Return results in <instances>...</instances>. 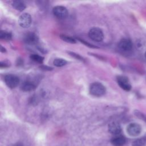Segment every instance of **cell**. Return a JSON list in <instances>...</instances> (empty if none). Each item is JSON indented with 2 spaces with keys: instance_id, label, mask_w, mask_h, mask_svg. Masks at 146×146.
Listing matches in <instances>:
<instances>
[{
  "instance_id": "6da1fadb",
  "label": "cell",
  "mask_w": 146,
  "mask_h": 146,
  "mask_svg": "<svg viewBox=\"0 0 146 146\" xmlns=\"http://www.w3.org/2000/svg\"><path fill=\"white\" fill-rule=\"evenodd\" d=\"M89 91L91 95L96 97H100L106 94V89L102 83L94 82L90 85Z\"/></svg>"
},
{
  "instance_id": "7a4b0ae2",
  "label": "cell",
  "mask_w": 146,
  "mask_h": 146,
  "mask_svg": "<svg viewBox=\"0 0 146 146\" xmlns=\"http://www.w3.org/2000/svg\"><path fill=\"white\" fill-rule=\"evenodd\" d=\"M88 36L91 39L94 41L99 42L104 39V34L103 31L99 27H93L88 32Z\"/></svg>"
},
{
  "instance_id": "3957f363",
  "label": "cell",
  "mask_w": 146,
  "mask_h": 146,
  "mask_svg": "<svg viewBox=\"0 0 146 146\" xmlns=\"http://www.w3.org/2000/svg\"><path fill=\"white\" fill-rule=\"evenodd\" d=\"M5 82L10 88L17 87L19 83V78L15 75L7 74L5 76Z\"/></svg>"
},
{
  "instance_id": "277c9868",
  "label": "cell",
  "mask_w": 146,
  "mask_h": 146,
  "mask_svg": "<svg viewBox=\"0 0 146 146\" xmlns=\"http://www.w3.org/2000/svg\"><path fill=\"white\" fill-rule=\"evenodd\" d=\"M31 21L32 19L30 14L27 13H24L19 16L18 23L21 27L26 29L30 27L31 23Z\"/></svg>"
},
{
  "instance_id": "5b68a950",
  "label": "cell",
  "mask_w": 146,
  "mask_h": 146,
  "mask_svg": "<svg viewBox=\"0 0 146 146\" xmlns=\"http://www.w3.org/2000/svg\"><path fill=\"white\" fill-rule=\"evenodd\" d=\"M53 14L58 19H64L68 15V10L64 6H56L52 9Z\"/></svg>"
},
{
  "instance_id": "8992f818",
  "label": "cell",
  "mask_w": 146,
  "mask_h": 146,
  "mask_svg": "<svg viewBox=\"0 0 146 146\" xmlns=\"http://www.w3.org/2000/svg\"><path fill=\"white\" fill-rule=\"evenodd\" d=\"M127 133L132 136H136L139 135L141 131V126L137 123H131L129 124L127 128Z\"/></svg>"
},
{
  "instance_id": "52a82bcc",
  "label": "cell",
  "mask_w": 146,
  "mask_h": 146,
  "mask_svg": "<svg viewBox=\"0 0 146 146\" xmlns=\"http://www.w3.org/2000/svg\"><path fill=\"white\" fill-rule=\"evenodd\" d=\"M117 82L119 86L124 90L128 91L131 89V85L129 83L128 79L124 76H119L117 77Z\"/></svg>"
},
{
  "instance_id": "ba28073f",
  "label": "cell",
  "mask_w": 146,
  "mask_h": 146,
  "mask_svg": "<svg viewBox=\"0 0 146 146\" xmlns=\"http://www.w3.org/2000/svg\"><path fill=\"white\" fill-rule=\"evenodd\" d=\"M132 43L129 39L123 38L121 39L119 43L118 47L119 48L124 51H129L132 48Z\"/></svg>"
},
{
  "instance_id": "9c48e42d",
  "label": "cell",
  "mask_w": 146,
  "mask_h": 146,
  "mask_svg": "<svg viewBox=\"0 0 146 146\" xmlns=\"http://www.w3.org/2000/svg\"><path fill=\"white\" fill-rule=\"evenodd\" d=\"M38 37L34 33L30 32L26 34L24 37V41L29 44H35L38 42Z\"/></svg>"
},
{
  "instance_id": "30bf717a",
  "label": "cell",
  "mask_w": 146,
  "mask_h": 146,
  "mask_svg": "<svg viewBox=\"0 0 146 146\" xmlns=\"http://www.w3.org/2000/svg\"><path fill=\"white\" fill-rule=\"evenodd\" d=\"M35 84L30 80L25 81L23 83H22V84L21 86V90L25 92H29L33 91L35 89Z\"/></svg>"
},
{
  "instance_id": "8fae6325",
  "label": "cell",
  "mask_w": 146,
  "mask_h": 146,
  "mask_svg": "<svg viewBox=\"0 0 146 146\" xmlns=\"http://www.w3.org/2000/svg\"><path fill=\"white\" fill-rule=\"evenodd\" d=\"M108 130L111 133L117 135L121 132V128L120 124L117 122L113 121L109 124Z\"/></svg>"
},
{
  "instance_id": "7c38bea8",
  "label": "cell",
  "mask_w": 146,
  "mask_h": 146,
  "mask_svg": "<svg viewBox=\"0 0 146 146\" xmlns=\"http://www.w3.org/2000/svg\"><path fill=\"white\" fill-rule=\"evenodd\" d=\"M111 142L113 146H123L125 143V139L122 136H116L111 139Z\"/></svg>"
},
{
  "instance_id": "4fadbf2b",
  "label": "cell",
  "mask_w": 146,
  "mask_h": 146,
  "mask_svg": "<svg viewBox=\"0 0 146 146\" xmlns=\"http://www.w3.org/2000/svg\"><path fill=\"white\" fill-rule=\"evenodd\" d=\"M12 6L15 10L19 11H22L26 8V5L25 3L23 1L19 0H15L13 1Z\"/></svg>"
},
{
  "instance_id": "5bb4252c",
  "label": "cell",
  "mask_w": 146,
  "mask_h": 146,
  "mask_svg": "<svg viewBox=\"0 0 146 146\" xmlns=\"http://www.w3.org/2000/svg\"><path fill=\"white\" fill-rule=\"evenodd\" d=\"M0 38L5 40H10L12 38V34L6 30H1L0 31Z\"/></svg>"
},
{
  "instance_id": "9a60e30c",
  "label": "cell",
  "mask_w": 146,
  "mask_h": 146,
  "mask_svg": "<svg viewBox=\"0 0 146 146\" xmlns=\"http://www.w3.org/2000/svg\"><path fill=\"white\" fill-rule=\"evenodd\" d=\"M67 63V62L63 58H55L53 60V64L55 66L60 67L65 66Z\"/></svg>"
},
{
  "instance_id": "2e32d148",
  "label": "cell",
  "mask_w": 146,
  "mask_h": 146,
  "mask_svg": "<svg viewBox=\"0 0 146 146\" xmlns=\"http://www.w3.org/2000/svg\"><path fill=\"white\" fill-rule=\"evenodd\" d=\"M146 144V136L137 139L132 142V146H144Z\"/></svg>"
},
{
  "instance_id": "e0dca14e",
  "label": "cell",
  "mask_w": 146,
  "mask_h": 146,
  "mask_svg": "<svg viewBox=\"0 0 146 146\" xmlns=\"http://www.w3.org/2000/svg\"><path fill=\"white\" fill-rule=\"evenodd\" d=\"M30 58L32 60L39 63H42L44 60V57L36 54H31Z\"/></svg>"
},
{
  "instance_id": "ac0fdd59",
  "label": "cell",
  "mask_w": 146,
  "mask_h": 146,
  "mask_svg": "<svg viewBox=\"0 0 146 146\" xmlns=\"http://www.w3.org/2000/svg\"><path fill=\"white\" fill-rule=\"evenodd\" d=\"M60 38L64 42L69 43H75L76 42V40L72 37L66 35L65 34H61L60 35Z\"/></svg>"
},
{
  "instance_id": "d6986e66",
  "label": "cell",
  "mask_w": 146,
  "mask_h": 146,
  "mask_svg": "<svg viewBox=\"0 0 146 146\" xmlns=\"http://www.w3.org/2000/svg\"><path fill=\"white\" fill-rule=\"evenodd\" d=\"M68 53L72 57H74V58L78 59V60H80L81 61H83L84 60V59L83 57H82L79 54H77L75 52H68Z\"/></svg>"
},
{
  "instance_id": "ffe728a7",
  "label": "cell",
  "mask_w": 146,
  "mask_h": 146,
  "mask_svg": "<svg viewBox=\"0 0 146 146\" xmlns=\"http://www.w3.org/2000/svg\"><path fill=\"white\" fill-rule=\"evenodd\" d=\"M79 40H80V42H81L82 43H83L84 44H85L86 45H87V46H88V47H91V48H98V47H96V46H94V45H92V44H90V43H88V42H86L85 40H83V39H79Z\"/></svg>"
},
{
  "instance_id": "44dd1931",
  "label": "cell",
  "mask_w": 146,
  "mask_h": 146,
  "mask_svg": "<svg viewBox=\"0 0 146 146\" xmlns=\"http://www.w3.org/2000/svg\"><path fill=\"white\" fill-rule=\"evenodd\" d=\"M9 62H7L6 61H3V62H1L0 63V67L1 68H6V67H8L10 64H9Z\"/></svg>"
},
{
  "instance_id": "7402d4cb",
  "label": "cell",
  "mask_w": 146,
  "mask_h": 146,
  "mask_svg": "<svg viewBox=\"0 0 146 146\" xmlns=\"http://www.w3.org/2000/svg\"><path fill=\"white\" fill-rule=\"evenodd\" d=\"M1 51L2 52H5L6 51V50L3 47V46H1Z\"/></svg>"
},
{
  "instance_id": "603a6c76",
  "label": "cell",
  "mask_w": 146,
  "mask_h": 146,
  "mask_svg": "<svg viewBox=\"0 0 146 146\" xmlns=\"http://www.w3.org/2000/svg\"><path fill=\"white\" fill-rule=\"evenodd\" d=\"M14 146H22V145H21V144H17L15 145Z\"/></svg>"
},
{
  "instance_id": "cb8c5ba5",
  "label": "cell",
  "mask_w": 146,
  "mask_h": 146,
  "mask_svg": "<svg viewBox=\"0 0 146 146\" xmlns=\"http://www.w3.org/2000/svg\"><path fill=\"white\" fill-rule=\"evenodd\" d=\"M145 58H146V52H145Z\"/></svg>"
}]
</instances>
